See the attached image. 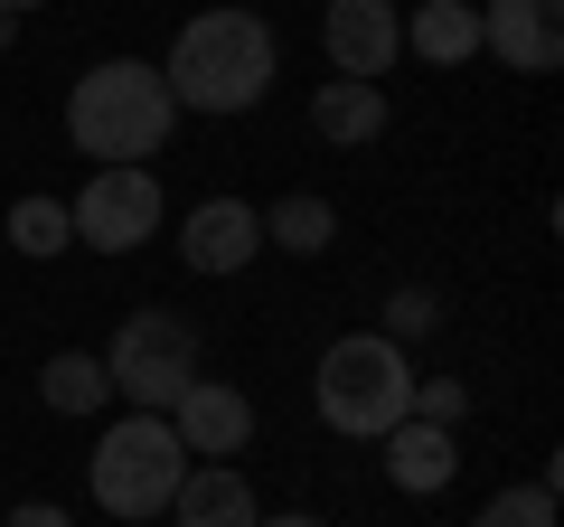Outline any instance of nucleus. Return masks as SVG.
Segmentation results:
<instances>
[{"label": "nucleus", "mask_w": 564, "mask_h": 527, "mask_svg": "<svg viewBox=\"0 0 564 527\" xmlns=\"http://www.w3.org/2000/svg\"><path fill=\"white\" fill-rule=\"evenodd\" d=\"M480 47L508 76H555L564 66V0H480Z\"/></svg>", "instance_id": "obj_8"}, {"label": "nucleus", "mask_w": 564, "mask_h": 527, "mask_svg": "<svg viewBox=\"0 0 564 527\" xmlns=\"http://www.w3.org/2000/svg\"><path fill=\"white\" fill-rule=\"evenodd\" d=\"M170 433H180L188 462H226V452L254 443V406H245V386H226V377H188V396L170 406Z\"/></svg>", "instance_id": "obj_9"}, {"label": "nucleus", "mask_w": 564, "mask_h": 527, "mask_svg": "<svg viewBox=\"0 0 564 527\" xmlns=\"http://www.w3.org/2000/svg\"><path fill=\"white\" fill-rule=\"evenodd\" d=\"M273 29L254 10H198V20L170 39L161 57V85L180 114H245V104L273 95Z\"/></svg>", "instance_id": "obj_2"}, {"label": "nucleus", "mask_w": 564, "mask_h": 527, "mask_svg": "<svg viewBox=\"0 0 564 527\" xmlns=\"http://www.w3.org/2000/svg\"><path fill=\"white\" fill-rule=\"evenodd\" d=\"M254 518H263V499L236 462H188L180 499H170V527H254Z\"/></svg>", "instance_id": "obj_11"}, {"label": "nucleus", "mask_w": 564, "mask_h": 527, "mask_svg": "<svg viewBox=\"0 0 564 527\" xmlns=\"http://www.w3.org/2000/svg\"><path fill=\"white\" fill-rule=\"evenodd\" d=\"M452 471H462V443H452V424H423V415H404V424L386 433V481H395V490L433 499V490H452Z\"/></svg>", "instance_id": "obj_12"}, {"label": "nucleus", "mask_w": 564, "mask_h": 527, "mask_svg": "<svg viewBox=\"0 0 564 527\" xmlns=\"http://www.w3.org/2000/svg\"><path fill=\"white\" fill-rule=\"evenodd\" d=\"M329 236H339V207L321 189H292L263 207V245H282V255H329Z\"/></svg>", "instance_id": "obj_16"}, {"label": "nucleus", "mask_w": 564, "mask_h": 527, "mask_svg": "<svg viewBox=\"0 0 564 527\" xmlns=\"http://www.w3.org/2000/svg\"><path fill=\"white\" fill-rule=\"evenodd\" d=\"M0 527H76V518H66L57 499H20V508H10V518H0Z\"/></svg>", "instance_id": "obj_21"}, {"label": "nucleus", "mask_w": 564, "mask_h": 527, "mask_svg": "<svg viewBox=\"0 0 564 527\" xmlns=\"http://www.w3.org/2000/svg\"><path fill=\"white\" fill-rule=\"evenodd\" d=\"M470 527H555V490H545V481H518V490H499Z\"/></svg>", "instance_id": "obj_19"}, {"label": "nucleus", "mask_w": 564, "mask_h": 527, "mask_svg": "<svg viewBox=\"0 0 564 527\" xmlns=\"http://www.w3.org/2000/svg\"><path fill=\"white\" fill-rule=\"evenodd\" d=\"M414 415H423V424H462V415H470V386H462V377L414 386Z\"/></svg>", "instance_id": "obj_20"}, {"label": "nucleus", "mask_w": 564, "mask_h": 527, "mask_svg": "<svg viewBox=\"0 0 564 527\" xmlns=\"http://www.w3.org/2000/svg\"><path fill=\"white\" fill-rule=\"evenodd\" d=\"M39 406L47 415H104V406H113L104 358H95V348H57V358L39 367Z\"/></svg>", "instance_id": "obj_15"}, {"label": "nucleus", "mask_w": 564, "mask_h": 527, "mask_svg": "<svg viewBox=\"0 0 564 527\" xmlns=\"http://www.w3.org/2000/svg\"><path fill=\"white\" fill-rule=\"evenodd\" d=\"M10 39H20V20H10V10H0V47H10Z\"/></svg>", "instance_id": "obj_24"}, {"label": "nucleus", "mask_w": 564, "mask_h": 527, "mask_svg": "<svg viewBox=\"0 0 564 527\" xmlns=\"http://www.w3.org/2000/svg\"><path fill=\"white\" fill-rule=\"evenodd\" d=\"M263 255V207L245 198H198L180 226V264L188 273H245V264Z\"/></svg>", "instance_id": "obj_10"}, {"label": "nucleus", "mask_w": 564, "mask_h": 527, "mask_svg": "<svg viewBox=\"0 0 564 527\" xmlns=\"http://www.w3.org/2000/svg\"><path fill=\"white\" fill-rule=\"evenodd\" d=\"M404 47H414L423 66H470L480 57V0H414Z\"/></svg>", "instance_id": "obj_14"}, {"label": "nucleus", "mask_w": 564, "mask_h": 527, "mask_svg": "<svg viewBox=\"0 0 564 527\" xmlns=\"http://www.w3.org/2000/svg\"><path fill=\"white\" fill-rule=\"evenodd\" d=\"M452 321V302H443V292H433V283H404V292H386V340H433V330H443Z\"/></svg>", "instance_id": "obj_18"}, {"label": "nucleus", "mask_w": 564, "mask_h": 527, "mask_svg": "<svg viewBox=\"0 0 564 527\" xmlns=\"http://www.w3.org/2000/svg\"><path fill=\"white\" fill-rule=\"evenodd\" d=\"M170 122H180V104H170L151 57H104L66 85V142L95 170H132V161L151 170V151L170 142Z\"/></svg>", "instance_id": "obj_1"}, {"label": "nucleus", "mask_w": 564, "mask_h": 527, "mask_svg": "<svg viewBox=\"0 0 564 527\" xmlns=\"http://www.w3.org/2000/svg\"><path fill=\"white\" fill-rule=\"evenodd\" d=\"M104 377H113V396L132 415H170L188 396V377H198V330L180 311H132L113 330V348H104Z\"/></svg>", "instance_id": "obj_5"}, {"label": "nucleus", "mask_w": 564, "mask_h": 527, "mask_svg": "<svg viewBox=\"0 0 564 527\" xmlns=\"http://www.w3.org/2000/svg\"><path fill=\"white\" fill-rule=\"evenodd\" d=\"M321 47H329V76L377 85L386 66L404 57V20H395V0H329V10H321Z\"/></svg>", "instance_id": "obj_7"}, {"label": "nucleus", "mask_w": 564, "mask_h": 527, "mask_svg": "<svg viewBox=\"0 0 564 527\" xmlns=\"http://www.w3.org/2000/svg\"><path fill=\"white\" fill-rule=\"evenodd\" d=\"M414 358H404L386 330H348V340L321 348V367H311V406H321V424L339 433V443H386V433L414 415Z\"/></svg>", "instance_id": "obj_3"}, {"label": "nucleus", "mask_w": 564, "mask_h": 527, "mask_svg": "<svg viewBox=\"0 0 564 527\" xmlns=\"http://www.w3.org/2000/svg\"><path fill=\"white\" fill-rule=\"evenodd\" d=\"M254 527H329V518H311V508H282V518H254Z\"/></svg>", "instance_id": "obj_22"}, {"label": "nucleus", "mask_w": 564, "mask_h": 527, "mask_svg": "<svg viewBox=\"0 0 564 527\" xmlns=\"http://www.w3.org/2000/svg\"><path fill=\"white\" fill-rule=\"evenodd\" d=\"M180 481H188V452H180V433H170V415H122V424H104V443L85 452V490H95V508L113 527L161 518V508L180 499Z\"/></svg>", "instance_id": "obj_4"}, {"label": "nucleus", "mask_w": 564, "mask_h": 527, "mask_svg": "<svg viewBox=\"0 0 564 527\" xmlns=\"http://www.w3.org/2000/svg\"><path fill=\"white\" fill-rule=\"evenodd\" d=\"M161 217H170V198H161V180L151 170H95V180L66 198V226H76V245H95V255H141V245L161 236Z\"/></svg>", "instance_id": "obj_6"}, {"label": "nucleus", "mask_w": 564, "mask_h": 527, "mask_svg": "<svg viewBox=\"0 0 564 527\" xmlns=\"http://www.w3.org/2000/svg\"><path fill=\"white\" fill-rule=\"evenodd\" d=\"M311 132H321L329 151H367L386 132V95H377V85H358V76H329L321 95H311Z\"/></svg>", "instance_id": "obj_13"}, {"label": "nucleus", "mask_w": 564, "mask_h": 527, "mask_svg": "<svg viewBox=\"0 0 564 527\" xmlns=\"http://www.w3.org/2000/svg\"><path fill=\"white\" fill-rule=\"evenodd\" d=\"M0 10H10V20H29V10H47V0H0Z\"/></svg>", "instance_id": "obj_23"}, {"label": "nucleus", "mask_w": 564, "mask_h": 527, "mask_svg": "<svg viewBox=\"0 0 564 527\" xmlns=\"http://www.w3.org/2000/svg\"><path fill=\"white\" fill-rule=\"evenodd\" d=\"M76 245V226H66V198H47V189H29V198H10V255L47 264Z\"/></svg>", "instance_id": "obj_17"}]
</instances>
